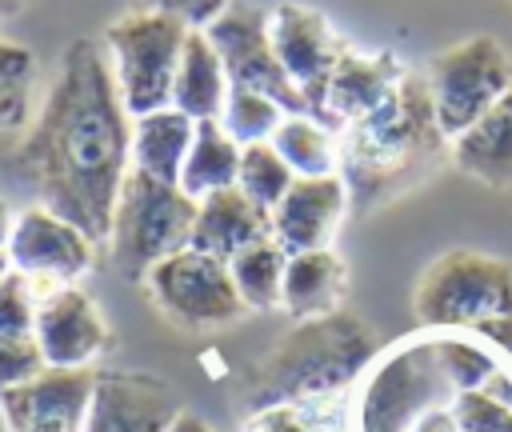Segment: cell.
<instances>
[{
	"mask_svg": "<svg viewBox=\"0 0 512 432\" xmlns=\"http://www.w3.org/2000/svg\"><path fill=\"white\" fill-rule=\"evenodd\" d=\"M12 164L44 208L76 224L88 240H108L112 208L132 168V116L96 40L64 48Z\"/></svg>",
	"mask_w": 512,
	"mask_h": 432,
	"instance_id": "cell-1",
	"label": "cell"
},
{
	"mask_svg": "<svg viewBox=\"0 0 512 432\" xmlns=\"http://www.w3.org/2000/svg\"><path fill=\"white\" fill-rule=\"evenodd\" d=\"M336 148L348 204L360 216L416 188L448 156V140L432 112L428 80L404 72L372 112L336 132Z\"/></svg>",
	"mask_w": 512,
	"mask_h": 432,
	"instance_id": "cell-2",
	"label": "cell"
},
{
	"mask_svg": "<svg viewBox=\"0 0 512 432\" xmlns=\"http://www.w3.org/2000/svg\"><path fill=\"white\" fill-rule=\"evenodd\" d=\"M376 352V332L352 312L336 308L316 320H296V328H288L256 364L244 368L236 404L248 420L268 408L312 412L316 404L340 400Z\"/></svg>",
	"mask_w": 512,
	"mask_h": 432,
	"instance_id": "cell-3",
	"label": "cell"
},
{
	"mask_svg": "<svg viewBox=\"0 0 512 432\" xmlns=\"http://www.w3.org/2000/svg\"><path fill=\"white\" fill-rule=\"evenodd\" d=\"M500 364L488 348L464 336H424L400 344L376 364L356 400V432H408L440 396L496 376Z\"/></svg>",
	"mask_w": 512,
	"mask_h": 432,
	"instance_id": "cell-4",
	"label": "cell"
},
{
	"mask_svg": "<svg viewBox=\"0 0 512 432\" xmlns=\"http://www.w3.org/2000/svg\"><path fill=\"white\" fill-rule=\"evenodd\" d=\"M192 224H196V200L180 184L128 168L108 232L116 272L128 280H144L152 264L188 248Z\"/></svg>",
	"mask_w": 512,
	"mask_h": 432,
	"instance_id": "cell-5",
	"label": "cell"
},
{
	"mask_svg": "<svg viewBox=\"0 0 512 432\" xmlns=\"http://www.w3.org/2000/svg\"><path fill=\"white\" fill-rule=\"evenodd\" d=\"M412 312L432 332H480L484 324L512 316V264L476 248H452L416 280Z\"/></svg>",
	"mask_w": 512,
	"mask_h": 432,
	"instance_id": "cell-6",
	"label": "cell"
},
{
	"mask_svg": "<svg viewBox=\"0 0 512 432\" xmlns=\"http://www.w3.org/2000/svg\"><path fill=\"white\" fill-rule=\"evenodd\" d=\"M184 40H188V24L152 8H132L108 24L104 48L116 76V92L132 120L172 104V80Z\"/></svg>",
	"mask_w": 512,
	"mask_h": 432,
	"instance_id": "cell-7",
	"label": "cell"
},
{
	"mask_svg": "<svg viewBox=\"0 0 512 432\" xmlns=\"http://www.w3.org/2000/svg\"><path fill=\"white\" fill-rule=\"evenodd\" d=\"M424 80L432 92L436 124L452 144L512 88V52L496 36H468L436 52Z\"/></svg>",
	"mask_w": 512,
	"mask_h": 432,
	"instance_id": "cell-8",
	"label": "cell"
},
{
	"mask_svg": "<svg viewBox=\"0 0 512 432\" xmlns=\"http://www.w3.org/2000/svg\"><path fill=\"white\" fill-rule=\"evenodd\" d=\"M144 288L160 308V316L188 332H212L236 324L248 312L232 284L228 264L196 248H180L160 264H152Z\"/></svg>",
	"mask_w": 512,
	"mask_h": 432,
	"instance_id": "cell-9",
	"label": "cell"
},
{
	"mask_svg": "<svg viewBox=\"0 0 512 432\" xmlns=\"http://www.w3.org/2000/svg\"><path fill=\"white\" fill-rule=\"evenodd\" d=\"M204 36H208L212 48L220 52L224 72H228V84L272 96L288 116H292V112H308L300 88L288 80V72H284L280 60H276V48H272V36H268V12L232 0V4L204 28Z\"/></svg>",
	"mask_w": 512,
	"mask_h": 432,
	"instance_id": "cell-10",
	"label": "cell"
},
{
	"mask_svg": "<svg viewBox=\"0 0 512 432\" xmlns=\"http://www.w3.org/2000/svg\"><path fill=\"white\" fill-rule=\"evenodd\" d=\"M268 36L276 48L280 68L288 72V80L300 88L308 116H324V92H328V76L340 60V52L348 48L324 12L308 8V4H276L268 12Z\"/></svg>",
	"mask_w": 512,
	"mask_h": 432,
	"instance_id": "cell-11",
	"label": "cell"
},
{
	"mask_svg": "<svg viewBox=\"0 0 512 432\" xmlns=\"http://www.w3.org/2000/svg\"><path fill=\"white\" fill-rule=\"evenodd\" d=\"M8 260L16 272H24L28 280H44V284H72L80 280L92 260H96V240H88L76 224H68L64 216H56L52 208L36 204L24 208L12 220V236L4 244Z\"/></svg>",
	"mask_w": 512,
	"mask_h": 432,
	"instance_id": "cell-12",
	"label": "cell"
},
{
	"mask_svg": "<svg viewBox=\"0 0 512 432\" xmlns=\"http://www.w3.org/2000/svg\"><path fill=\"white\" fill-rule=\"evenodd\" d=\"M92 368H44L0 396L8 432H84L92 404Z\"/></svg>",
	"mask_w": 512,
	"mask_h": 432,
	"instance_id": "cell-13",
	"label": "cell"
},
{
	"mask_svg": "<svg viewBox=\"0 0 512 432\" xmlns=\"http://www.w3.org/2000/svg\"><path fill=\"white\" fill-rule=\"evenodd\" d=\"M32 340L48 368H92L112 336L88 292L76 284H56L36 300Z\"/></svg>",
	"mask_w": 512,
	"mask_h": 432,
	"instance_id": "cell-14",
	"label": "cell"
},
{
	"mask_svg": "<svg viewBox=\"0 0 512 432\" xmlns=\"http://www.w3.org/2000/svg\"><path fill=\"white\" fill-rule=\"evenodd\" d=\"M176 396L148 372H96L84 432H168Z\"/></svg>",
	"mask_w": 512,
	"mask_h": 432,
	"instance_id": "cell-15",
	"label": "cell"
},
{
	"mask_svg": "<svg viewBox=\"0 0 512 432\" xmlns=\"http://www.w3.org/2000/svg\"><path fill=\"white\" fill-rule=\"evenodd\" d=\"M344 212H348V184L340 172L296 176L292 188L284 192V200L268 212L272 216V240L288 256L328 248Z\"/></svg>",
	"mask_w": 512,
	"mask_h": 432,
	"instance_id": "cell-16",
	"label": "cell"
},
{
	"mask_svg": "<svg viewBox=\"0 0 512 432\" xmlns=\"http://www.w3.org/2000/svg\"><path fill=\"white\" fill-rule=\"evenodd\" d=\"M404 76V64L396 52H352L344 48L332 76H328V92H324V124L332 132H340L344 124L360 120L364 112H372Z\"/></svg>",
	"mask_w": 512,
	"mask_h": 432,
	"instance_id": "cell-17",
	"label": "cell"
},
{
	"mask_svg": "<svg viewBox=\"0 0 512 432\" xmlns=\"http://www.w3.org/2000/svg\"><path fill=\"white\" fill-rule=\"evenodd\" d=\"M272 236V216L252 204L240 188H220L204 200H196V224H192V240L188 248L208 252L216 260H232L236 252H244L256 240Z\"/></svg>",
	"mask_w": 512,
	"mask_h": 432,
	"instance_id": "cell-18",
	"label": "cell"
},
{
	"mask_svg": "<svg viewBox=\"0 0 512 432\" xmlns=\"http://www.w3.org/2000/svg\"><path fill=\"white\" fill-rule=\"evenodd\" d=\"M408 432H512V380L500 368L484 384L452 388Z\"/></svg>",
	"mask_w": 512,
	"mask_h": 432,
	"instance_id": "cell-19",
	"label": "cell"
},
{
	"mask_svg": "<svg viewBox=\"0 0 512 432\" xmlns=\"http://www.w3.org/2000/svg\"><path fill=\"white\" fill-rule=\"evenodd\" d=\"M452 164L484 188H512V88L448 144Z\"/></svg>",
	"mask_w": 512,
	"mask_h": 432,
	"instance_id": "cell-20",
	"label": "cell"
},
{
	"mask_svg": "<svg viewBox=\"0 0 512 432\" xmlns=\"http://www.w3.org/2000/svg\"><path fill=\"white\" fill-rule=\"evenodd\" d=\"M228 72L204 28H188L176 80H172V108H180L192 120H220L224 100H228Z\"/></svg>",
	"mask_w": 512,
	"mask_h": 432,
	"instance_id": "cell-21",
	"label": "cell"
},
{
	"mask_svg": "<svg viewBox=\"0 0 512 432\" xmlns=\"http://www.w3.org/2000/svg\"><path fill=\"white\" fill-rule=\"evenodd\" d=\"M348 288V268L336 252L316 248V252H296L284 264V288H280V308L296 320H316L340 308V296Z\"/></svg>",
	"mask_w": 512,
	"mask_h": 432,
	"instance_id": "cell-22",
	"label": "cell"
},
{
	"mask_svg": "<svg viewBox=\"0 0 512 432\" xmlns=\"http://www.w3.org/2000/svg\"><path fill=\"white\" fill-rule=\"evenodd\" d=\"M192 132H196V120L172 104L156 108L148 116H136L132 120V168L176 184L184 156H188V144H192Z\"/></svg>",
	"mask_w": 512,
	"mask_h": 432,
	"instance_id": "cell-23",
	"label": "cell"
},
{
	"mask_svg": "<svg viewBox=\"0 0 512 432\" xmlns=\"http://www.w3.org/2000/svg\"><path fill=\"white\" fill-rule=\"evenodd\" d=\"M236 172H240V144L224 132L220 120H196L184 168H180V188L192 200H204L220 188H236Z\"/></svg>",
	"mask_w": 512,
	"mask_h": 432,
	"instance_id": "cell-24",
	"label": "cell"
},
{
	"mask_svg": "<svg viewBox=\"0 0 512 432\" xmlns=\"http://www.w3.org/2000/svg\"><path fill=\"white\" fill-rule=\"evenodd\" d=\"M272 148L284 156V164L296 176H328L340 172V148H336V132L308 116V112H292L280 120V128L272 132Z\"/></svg>",
	"mask_w": 512,
	"mask_h": 432,
	"instance_id": "cell-25",
	"label": "cell"
},
{
	"mask_svg": "<svg viewBox=\"0 0 512 432\" xmlns=\"http://www.w3.org/2000/svg\"><path fill=\"white\" fill-rule=\"evenodd\" d=\"M284 264H288V252H284L272 236L248 244L244 252H236V256L228 260V272H232V284H236L244 308H252V312L280 308Z\"/></svg>",
	"mask_w": 512,
	"mask_h": 432,
	"instance_id": "cell-26",
	"label": "cell"
},
{
	"mask_svg": "<svg viewBox=\"0 0 512 432\" xmlns=\"http://www.w3.org/2000/svg\"><path fill=\"white\" fill-rule=\"evenodd\" d=\"M32 96H36V56L0 36V136L28 128L32 120Z\"/></svg>",
	"mask_w": 512,
	"mask_h": 432,
	"instance_id": "cell-27",
	"label": "cell"
},
{
	"mask_svg": "<svg viewBox=\"0 0 512 432\" xmlns=\"http://www.w3.org/2000/svg\"><path fill=\"white\" fill-rule=\"evenodd\" d=\"M296 172L284 164V156L272 148V140H260V144H244L240 148V172H236V188L260 204L264 212H272L284 192L292 188Z\"/></svg>",
	"mask_w": 512,
	"mask_h": 432,
	"instance_id": "cell-28",
	"label": "cell"
},
{
	"mask_svg": "<svg viewBox=\"0 0 512 432\" xmlns=\"http://www.w3.org/2000/svg\"><path fill=\"white\" fill-rule=\"evenodd\" d=\"M288 112L264 96V92H252V88H228V100H224V112H220V124L224 132L244 148V144H260V140H272V132L280 128Z\"/></svg>",
	"mask_w": 512,
	"mask_h": 432,
	"instance_id": "cell-29",
	"label": "cell"
},
{
	"mask_svg": "<svg viewBox=\"0 0 512 432\" xmlns=\"http://www.w3.org/2000/svg\"><path fill=\"white\" fill-rule=\"evenodd\" d=\"M36 328V296L24 272H8L0 280V340H32Z\"/></svg>",
	"mask_w": 512,
	"mask_h": 432,
	"instance_id": "cell-30",
	"label": "cell"
},
{
	"mask_svg": "<svg viewBox=\"0 0 512 432\" xmlns=\"http://www.w3.org/2000/svg\"><path fill=\"white\" fill-rule=\"evenodd\" d=\"M44 356L36 348V340H0V396L24 380H32L36 372H44Z\"/></svg>",
	"mask_w": 512,
	"mask_h": 432,
	"instance_id": "cell-31",
	"label": "cell"
},
{
	"mask_svg": "<svg viewBox=\"0 0 512 432\" xmlns=\"http://www.w3.org/2000/svg\"><path fill=\"white\" fill-rule=\"evenodd\" d=\"M232 0H136V8H152V12H168L176 20H184L188 28H208Z\"/></svg>",
	"mask_w": 512,
	"mask_h": 432,
	"instance_id": "cell-32",
	"label": "cell"
},
{
	"mask_svg": "<svg viewBox=\"0 0 512 432\" xmlns=\"http://www.w3.org/2000/svg\"><path fill=\"white\" fill-rule=\"evenodd\" d=\"M252 432H312V420L296 408H268L252 416Z\"/></svg>",
	"mask_w": 512,
	"mask_h": 432,
	"instance_id": "cell-33",
	"label": "cell"
},
{
	"mask_svg": "<svg viewBox=\"0 0 512 432\" xmlns=\"http://www.w3.org/2000/svg\"><path fill=\"white\" fill-rule=\"evenodd\" d=\"M480 336H484L488 344H496L500 352H508V356H512V316H500V320L484 324V328H480Z\"/></svg>",
	"mask_w": 512,
	"mask_h": 432,
	"instance_id": "cell-34",
	"label": "cell"
},
{
	"mask_svg": "<svg viewBox=\"0 0 512 432\" xmlns=\"http://www.w3.org/2000/svg\"><path fill=\"white\" fill-rule=\"evenodd\" d=\"M168 432H212V428H208L200 416H192V412H180V416L172 420V428H168Z\"/></svg>",
	"mask_w": 512,
	"mask_h": 432,
	"instance_id": "cell-35",
	"label": "cell"
},
{
	"mask_svg": "<svg viewBox=\"0 0 512 432\" xmlns=\"http://www.w3.org/2000/svg\"><path fill=\"white\" fill-rule=\"evenodd\" d=\"M28 4H32V0H0V24L12 20V16H20Z\"/></svg>",
	"mask_w": 512,
	"mask_h": 432,
	"instance_id": "cell-36",
	"label": "cell"
},
{
	"mask_svg": "<svg viewBox=\"0 0 512 432\" xmlns=\"http://www.w3.org/2000/svg\"><path fill=\"white\" fill-rule=\"evenodd\" d=\"M8 236H12V212H8V204L0 200V248L8 244Z\"/></svg>",
	"mask_w": 512,
	"mask_h": 432,
	"instance_id": "cell-37",
	"label": "cell"
},
{
	"mask_svg": "<svg viewBox=\"0 0 512 432\" xmlns=\"http://www.w3.org/2000/svg\"><path fill=\"white\" fill-rule=\"evenodd\" d=\"M8 272H12V260H8V252H4V248H0V280H4V276H8Z\"/></svg>",
	"mask_w": 512,
	"mask_h": 432,
	"instance_id": "cell-38",
	"label": "cell"
},
{
	"mask_svg": "<svg viewBox=\"0 0 512 432\" xmlns=\"http://www.w3.org/2000/svg\"><path fill=\"white\" fill-rule=\"evenodd\" d=\"M0 432H8V424H4V412H0Z\"/></svg>",
	"mask_w": 512,
	"mask_h": 432,
	"instance_id": "cell-39",
	"label": "cell"
}]
</instances>
